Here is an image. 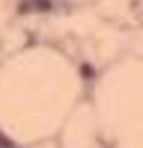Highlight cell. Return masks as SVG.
I'll list each match as a JSON object with an SVG mask.
<instances>
[{
	"mask_svg": "<svg viewBox=\"0 0 143 148\" xmlns=\"http://www.w3.org/2000/svg\"><path fill=\"white\" fill-rule=\"evenodd\" d=\"M33 5H35V7H40V9H49V7H51V2H49V0H33Z\"/></svg>",
	"mask_w": 143,
	"mask_h": 148,
	"instance_id": "1",
	"label": "cell"
},
{
	"mask_svg": "<svg viewBox=\"0 0 143 148\" xmlns=\"http://www.w3.org/2000/svg\"><path fill=\"white\" fill-rule=\"evenodd\" d=\"M0 146H2V148H11V142H9L2 133H0Z\"/></svg>",
	"mask_w": 143,
	"mask_h": 148,
	"instance_id": "2",
	"label": "cell"
},
{
	"mask_svg": "<svg viewBox=\"0 0 143 148\" xmlns=\"http://www.w3.org/2000/svg\"><path fill=\"white\" fill-rule=\"evenodd\" d=\"M81 75H93V69L88 64H81Z\"/></svg>",
	"mask_w": 143,
	"mask_h": 148,
	"instance_id": "3",
	"label": "cell"
}]
</instances>
